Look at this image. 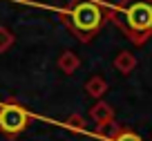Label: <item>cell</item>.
<instances>
[{
    "mask_svg": "<svg viewBox=\"0 0 152 141\" xmlns=\"http://www.w3.org/2000/svg\"><path fill=\"white\" fill-rule=\"evenodd\" d=\"M107 20L128 36L134 47L145 45L152 38V0H119L107 9Z\"/></svg>",
    "mask_w": 152,
    "mask_h": 141,
    "instance_id": "cell-1",
    "label": "cell"
},
{
    "mask_svg": "<svg viewBox=\"0 0 152 141\" xmlns=\"http://www.w3.org/2000/svg\"><path fill=\"white\" fill-rule=\"evenodd\" d=\"M61 20L81 43H87L107 23V7L96 0H69L61 11Z\"/></svg>",
    "mask_w": 152,
    "mask_h": 141,
    "instance_id": "cell-2",
    "label": "cell"
},
{
    "mask_svg": "<svg viewBox=\"0 0 152 141\" xmlns=\"http://www.w3.org/2000/svg\"><path fill=\"white\" fill-rule=\"evenodd\" d=\"M29 119H31V114L16 99L0 103V134H5L7 139H16L29 126Z\"/></svg>",
    "mask_w": 152,
    "mask_h": 141,
    "instance_id": "cell-3",
    "label": "cell"
},
{
    "mask_svg": "<svg viewBox=\"0 0 152 141\" xmlns=\"http://www.w3.org/2000/svg\"><path fill=\"white\" fill-rule=\"evenodd\" d=\"M99 137L103 141H143L134 130H130V128H125V126H116V123L99 128Z\"/></svg>",
    "mask_w": 152,
    "mask_h": 141,
    "instance_id": "cell-4",
    "label": "cell"
},
{
    "mask_svg": "<svg viewBox=\"0 0 152 141\" xmlns=\"http://www.w3.org/2000/svg\"><path fill=\"white\" fill-rule=\"evenodd\" d=\"M90 117L96 123V128H105L110 123H114V108L110 103H105L103 99H99L94 105L90 108Z\"/></svg>",
    "mask_w": 152,
    "mask_h": 141,
    "instance_id": "cell-5",
    "label": "cell"
},
{
    "mask_svg": "<svg viewBox=\"0 0 152 141\" xmlns=\"http://www.w3.org/2000/svg\"><path fill=\"white\" fill-rule=\"evenodd\" d=\"M114 70L119 72V74H123V76H128V74H132L134 70H137V65H139V61H137V56H134L132 52H128V49H123V52H119L116 56H114Z\"/></svg>",
    "mask_w": 152,
    "mask_h": 141,
    "instance_id": "cell-6",
    "label": "cell"
},
{
    "mask_svg": "<svg viewBox=\"0 0 152 141\" xmlns=\"http://www.w3.org/2000/svg\"><path fill=\"white\" fill-rule=\"evenodd\" d=\"M56 65H58V70H61L63 74H74V72L81 67V58H78V54L72 52V49H65V52H61Z\"/></svg>",
    "mask_w": 152,
    "mask_h": 141,
    "instance_id": "cell-7",
    "label": "cell"
},
{
    "mask_svg": "<svg viewBox=\"0 0 152 141\" xmlns=\"http://www.w3.org/2000/svg\"><path fill=\"white\" fill-rule=\"evenodd\" d=\"M107 90H110V87H107V81H105L103 76H99V74H96V76H92V79L85 83V92L90 94L92 99H96V101H99V99H103Z\"/></svg>",
    "mask_w": 152,
    "mask_h": 141,
    "instance_id": "cell-8",
    "label": "cell"
},
{
    "mask_svg": "<svg viewBox=\"0 0 152 141\" xmlns=\"http://www.w3.org/2000/svg\"><path fill=\"white\" fill-rule=\"evenodd\" d=\"M14 43H16L14 32H11V29H7V27H0V54L9 52L11 47H14Z\"/></svg>",
    "mask_w": 152,
    "mask_h": 141,
    "instance_id": "cell-9",
    "label": "cell"
},
{
    "mask_svg": "<svg viewBox=\"0 0 152 141\" xmlns=\"http://www.w3.org/2000/svg\"><path fill=\"white\" fill-rule=\"evenodd\" d=\"M65 128H69L74 132H85V119L81 114H72V117L65 119Z\"/></svg>",
    "mask_w": 152,
    "mask_h": 141,
    "instance_id": "cell-10",
    "label": "cell"
}]
</instances>
